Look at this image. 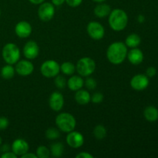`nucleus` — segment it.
Wrapping results in <instances>:
<instances>
[{
	"label": "nucleus",
	"instance_id": "obj_1",
	"mask_svg": "<svg viewBox=\"0 0 158 158\" xmlns=\"http://www.w3.org/2000/svg\"><path fill=\"white\" fill-rule=\"evenodd\" d=\"M127 52V46L125 43L122 42H115L108 46L106 57L110 63L114 65H119L126 60Z\"/></svg>",
	"mask_w": 158,
	"mask_h": 158
},
{
	"label": "nucleus",
	"instance_id": "obj_2",
	"mask_svg": "<svg viewBox=\"0 0 158 158\" xmlns=\"http://www.w3.org/2000/svg\"><path fill=\"white\" fill-rule=\"evenodd\" d=\"M109 25L111 29L116 32L123 30L128 24V15L124 10L115 9L111 10L109 15Z\"/></svg>",
	"mask_w": 158,
	"mask_h": 158
},
{
	"label": "nucleus",
	"instance_id": "obj_3",
	"mask_svg": "<svg viewBox=\"0 0 158 158\" xmlns=\"http://www.w3.org/2000/svg\"><path fill=\"white\" fill-rule=\"evenodd\" d=\"M56 124L62 132L69 133L74 131L77 125V120L73 115L69 113H60L56 117Z\"/></svg>",
	"mask_w": 158,
	"mask_h": 158
},
{
	"label": "nucleus",
	"instance_id": "obj_4",
	"mask_svg": "<svg viewBox=\"0 0 158 158\" xmlns=\"http://www.w3.org/2000/svg\"><path fill=\"white\" fill-rule=\"evenodd\" d=\"M2 56L7 64H15L21 56L19 48L15 43H6L2 50Z\"/></svg>",
	"mask_w": 158,
	"mask_h": 158
},
{
	"label": "nucleus",
	"instance_id": "obj_5",
	"mask_svg": "<svg viewBox=\"0 0 158 158\" xmlns=\"http://www.w3.org/2000/svg\"><path fill=\"white\" fill-rule=\"evenodd\" d=\"M96 69V63L92 58L88 56L80 59L76 65V70L82 77L92 75Z\"/></svg>",
	"mask_w": 158,
	"mask_h": 158
},
{
	"label": "nucleus",
	"instance_id": "obj_6",
	"mask_svg": "<svg viewBox=\"0 0 158 158\" xmlns=\"http://www.w3.org/2000/svg\"><path fill=\"white\" fill-rule=\"evenodd\" d=\"M60 72V65L53 60L45 61L40 66V73L46 78H52Z\"/></svg>",
	"mask_w": 158,
	"mask_h": 158
},
{
	"label": "nucleus",
	"instance_id": "obj_7",
	"mask_svg": "<svg viewBox=\"0 0 158 158\" xmlns=\"http://www.w3.org/2000/svg\"><path fill=\"white\" fill-rule=\"evenodd\" d=\"M55 15V7L51 2H43L38 9V16L43 22H49Z\"/></svg>",
	"mask_w": 158,
	"mask_h": 158
},
{
	"label": "nucleus",
	"instance_id": "obj_8",
	"mask_svg": "<svg viewBox=\"0 0 158 158\" xmlns=\"http://www.w3.org/2000/svg\"><path fill=\"white\" fill-rule=\"evenodd\" d=\"M88 35L95 40H100L103 38L105 35V29L101 23L97 21L89 22L86 27Z\"/></svg>",
	"mask_w": 158,
	"mask_h": 158
},
{
	"label": "nucleus",
	"instance_id": "obj_9",
	"mask_svg": "<svg viewBox=\"0 0 158 158\" xmlns=\"http://www.w3.org/2000/svg\"><path fill=\"white\" fill-rule=\"evenodd\" d=\"M15 73L23 77H27L31 75L34 70V66L31 61L28 60H19L15 63Z\"/></svg>",
	"mask_w": 158,
	"mask_h": 158
},
{
	"label": "nucleus",
	"instance_id": "obj_10",
	"mask_svg": "<svg viewBox=\"0 0 158 158\" xmlns=\"http://www.w3.org/2000/svg\"><path fill=\"white\" fill-rule=\"evenodd\" d=\"M66 136V143L70 148L77 149L83 146L84 143V137L80 132L78 131H70L67 133Z\"/></svg>",
	"mask_w": 158,
	"mask_h": 158
},
{
	"label": "nucleus",
	"instance_id": "obj_11",
	"mask_svg": "<svg viewBox=\"0 0 158 158\" xmlns=\"http://www.w3.org/2000/svg\"><path fill=\"white\" fill-rule=\"evenodd\" d=\"M149 85V77L144 74H137L131 80V86L134 90L142 91Z\"/></svg>",
	"mask_w": 158,
	"mask_h": 158
},
{
	"label": "nucleus",
	"instance_id": "obj_12",
	"mask_svg": "<svg viewBox=\"0 0 158 158\" xmlns=\"http://www.w3.org/2000/svg\"><path fill=\"white\" fill-rule=\"evenodd\" d=\"M40 54V47L37 43L33 40L26 42L23 47V55L27 60H34Z\"/></svg>",
	"mask_w": 158,
	"mask_h": 158
},
{
	"label": "nucleus",
	"instance_id": "obj_13",
	"mask_svg": "<svg viewBox=\"0 0 158 158\" xmlns=\"http://www.w3.org/2000/svg\"><path fill=\"white\" fill-rule=\"evenodd\" d=\"M49 105L52 110L56 112L61 110L64 105V97L63 94L58 91L52 93L49 97Z\"/></svg>",
	"mask_w": 158,
	"mask_h": 158
},
{
	"label": "nucleus",
	"instance_id": "obj_14",
	"mask_svg": "<svg viewBox=\"0 0 158 158\" xmlns=\"http://www.w3.org/2000/svg\"><path fill=\"white\" fill-rule=\"evenodd\" d=\"M11 150L18 157L23 155L29 150V145L26 140L22 138L15 139L11 145Z\"/></svg>",
	"mask_w": 158,
	"mask_h": 158
},
{
	"label": "nucleus",
	"instance_id": "obj_15",
	"mask_svg": "<svg viewBox=\"0 0 158 158\" xmlns=\"http://www.w3.org/2000/svg\"><path fill=\"white\" fill-rule=\"evenodd\" d=\"M32 26L27 21H20L15 25V32L19 38L25 39L29 37L32 33Z\"/></svg>",
	"mask_w": 158,
	"mask_h": 158
},
{
	"label": "nucleus",
	"instance_id": "obj_16",
	"mask_svg": "<svg viewBox=\"0 0 158 158\" xmlns=\"http://www.w3.org/2000/svg\"><path fill=\"white\" fill-rule=\"evenodd\" d=\"M127 58L133 65H139L143 62V53L138 48H133L127 52Z\"/></svg>",
	"mask_w": 158,
	"mask_h": 158
},
{
	"label": "nucleus",
	"instance_id": "obj_17",
	"mask_svg": "<svg viewBox=\"0 0 158 158\" xmlns=\"http://www.w3.org/2000/svg\"><path fill=\"white\" fill-rule=\"evenodd\" d=\"M84 86V80L81 76H72L67 80V86L70 90L77 91Z\"/></svg>",
	"mask_w": 158,
	"mask_h": 158
},
{
	"label": "nucleus",
	"instance_id": "obj_18",
	"mask_svg": "<svg viewBox=\"0 0 158 158\" xmlns=\"http://www.w3.org/2000/svg\"><path fill=\"white\" fill-rule=\"evenodd\" d=\"M75 100L80 105H86L91 101V95L88 90L80 89L76 91Z\"/></svg>",
	"mask_w": 158,
	"mask_h": 158
},
{
	"label": "nucleus",
	"instance_id": "obj_19",
	"mask_svg": "<svg viewBox=\"0 0 158 158\" xmlns=\"http://www.w3.org/2000/svg\"><path fill=\"white\" fill-rule=\"evenodd\" d=\"M111 10L112 9L109 5L101 2L97 5L94 8V14L98 18H105L106 16H109Z\"/></svg>",
	"mask_w": 158,
	"mask_h": 158
},
{
	"label": "nucleus",
	"instance_id": "obj_20",
	"mask_svg": "<svg viewBox=\"0 0 158 158\" xmlns=\"http://www.w3.org/2000/svg\"><path fill=\"white\" fill-rule=\"evenodd\" d=\"M143 116L148 121H157L158 120V110L154 106H148L143 111Z\"/></svg>",
	"mask_w": 158,
	"mask_h": 158
},
{
	"label": "nucleus",
	"instance_id": "obj_21",
	"mask_svg": "<svg viewBox=\"0 0 158 158\" xmlns=\"http://www.w3.org/2000/svg\"><path fill=\"white\" fill-rule=\"evenodd\" d=\"M141 43V39L137 34L132 33L130 34L125 40V44L127 46V48H137Z\"/></svg>",
	"mask_w": 158,
	"mask_h": 158
},
{
	"label": "nucleus",
	"instance_id": "obj_22",
	"mask_svg": "<svg viewBox=\"0 0 158 158\" xmlns=\"http://www.w3.org/2000/svg\"><path fill=\"white\" fill-rule=\"evenodd\" d=\"M15 73V69L12 65L11 64H6V66H3L0 71V74L1 77H2L4 80H11L13 78Z\"/></svg>",
	"mask_w": 158,
	"mask_h": 158
},
{
	"label": "nucleus",
	"instance_id": "obj_23",
	"mask_svg": "<svg viewBox=\"0 0 158 158\" xmlns=\"http://www.w3.org/2000/svg\"><path fill=\"white\" fill-rule=\"evenodd\" d=\"M50 154L53 157H60L64 152V146L60 142H56L51 144Z\"/></svg>",
	"mask_w": 158,
	"mask_h": 158
},
{
	"label": "nucleus",
	"instance_id": "obj_24",
	"mask_svg": "<svg viewBox=\"0 0 158 158\" xmlns=\"http://www.w3.org/2000/svg\"><path fill=\"white\" fill-rule=\"evenodd\" d=\"M60 71L66 76H72L76 71V66L71 62H64L60 65Z\"/></svg>",
	"mask_w": 158,
	"mask_h": 158
},
{
	"label": "nucleus",
	"instance_id": "obj_25",
	"mask_svg": "<svg viewBox=\"0 0 158 158\" xmlns=\"http://www.w3.org/2000/svg\"><path fill=\"white\" fill-rule=\"evenodd\" d=\"M94 135L96 139L100 140L105 138L106 136V129L103 125L99 124L94 127Z\"/></svg>",
	"mask_w": 158,
	"mask_h": 158
},
{
	"label": "nucleus",
	"instance_id": "obj_26",
	"mask_svg": "<svg viewBox=\"0 0 158 158\" xmlns=\"http://www.w3.org/2000/svg\"><path fill=\"white\" fill-rule=\"evenodd\" d=\"M46 137L50 140H54L58 139L60 137V130L55 127H49L46 131Z\"/></svg>",
	"mask_w": 158,
	"mask_h": 158
},
{
	"label": "nucleus",
	"instance_id": "obj_27",
	"mask_svg": "<svg viewBox=\"0 0 158 158\" xmlns=\"http://www.w3.org/2000/svg\"><path fill=\"white\" fill-rule=\"evenodd\" d=\"M35 154L39 158H48L50 156V150L44 145H40L37 148Z\"/></svg>",
	"mask_w": 158,
	"mask_h": 158
},
{
	"label": "nucleus",
	"instance_id": "obj_28",
	"mask_svg": "<svg viewBox=\"0 0 158 158\" xmlns=\"http://www.w3.org/2000/svg\"><path fill=\"white\" fill-rule=\"evenodd\" d=\"M54 83H55L56 86L60 89H64L67 86V81H66V78L63 76L59 75V74L55 77Z\"/></svg>",
	"mask_w": 158,
	"mask_h": 158
},
{
	"label": "nucleus",
	"instance_id": "obj_29",
	"mask_svg": "<svg viewBox=\"0 0 158 158\" xmlns=\"http://www.w3.org/2000/svg\"><path fill=\"white\" fill-rule=\"evenodd\" d=\"M84 85L87 88V89H89V90H94V89H95L97 88V83L94 78L87 77V78L84 81Z\"/></svg>",
	"mask_w": 158,
	"mask_h": 158
},
{
	"label": "nucleus",
	"instance_id": "obj_30",
	"mask_svg": "<svg viewBox=\"0 0 158 158\" xmlns=\"http://www.w3.org/2000/svg\"><path fill=\"white\" fill-rule=\"evenodd\" d=\"M104 99V97H103V94H101V93H95L92 95L91 97V101L93 102L95 104H99V103H102Z\"/></svg>",
	"mask_w": 158,
	"mask_h": 158
},
{
	"label": "nucleus",
	"instance_id": "obj_31",
	"mask_svg": "<svg viewBox=\"0 0 158 158\" xmlns=\"http://www.w3.org/2000/svg\"><path fill=\"white\" fill-rule=\"evenodd\" d=\"M9 120L5 117H0V131H4L9 127Z\"/></svg>",
	"mask_w": 158,
	"mask_h": 158
},
{
	"label": "nucleus",
	"instance_id": "obj_32",
	"mask_svg": "<svg viewBox=\"0 0 158 158\" xmlns=\"http://www.w3.org/2000/svg\"><path fill=\"white\" fill-rule=\"evenodd\" d=\"M157 74V69L154 66H150L146 70V76L148 77H154Z\"/></svg>",
	"mask_w": 158,
	"mask_h": 158
},
{
	"label": "nucleus",
	"instance_id": "obj_33",
	"mask_svg": "<svg viewBox=\"0 0 158 158\" xmlns=\"http://www.w3.org/2000/svg\"><path fill=\"white\" fill-rule=\"evenodd\" d=\"M66 3H67L68 6H69L70 7H77V6H80L82 3L83 0H66Z\"/></svg>",
	"mask_w": 158,
	"mask_h": 158
},
{
	"label": "nucleus",
	"instance_id": "obj_34",
	"mask_svg": "<svg viewBox=\"0 0 158 158\" xmlns=\"http://www.w3.org/2000/svg\"><path fill=\"white\" fill-rule=\"evenodd\" d=\"M77 158H94V156L89 152H80L76 156Z\"/></svg>",
	"mask_w": 158,
	"mask_h": 158
},
{
	"label": "nucleus",
	"instance_id": "obj_35",
	"mask_svg": "<svg viewBox=\"0 0 158 158\" xmlns=\"http://www.w3.org/2000/svg\"><path fill=\"white\" fill-rule=\"evenodd\" d=\"M2 158H16L17 156L14 154L13 152H11V151H8V152L3 153L1 155Z\"/></svg>",
	"mask_w": 158,
	"mask_h": 158
},
{
	"label": "nucleus",
	"instance_id": "obj_36",
	"mask_svg": "<svg viewBox=\"0 0 158 158\" xmlns=\"http://www.w3.org/2000/svg\"><path fill=\"white\" fill-rule=\"evenodd\" d=\"M22 158H37V156L35 154H33V153H29L26 152V154H24L23 155L21 156Z\"/></svg>",
	"mask_w": 158,
	"mask_h": 158
},
{
	"label": "nucleus",
	"instance_id": "obj_37",
	"mask_svg": "<svg viewBox=\"0 0 158 158\" xmlns=\"http://www.w3.org/2000/svg\"><path fill=\"white\" fill-rule=\"evenodd\" d=\"M11 147L9 144H3L1 146V151L2 153L8 152V151H10Z\"/></svg>",
	"mask_w": 158,
	"mask_h": 158
},
{
	"label": "nucleus",
	"instance_id": "obj_38",
	"mask_svg": "<svg viewBox=\"0 0 158 158\" xmlns=\"http://www.w3.org/2000/svg\"><path fill=\"white\" fill-rule=\"evenodd\" d=\"M66 0H52V3L56 6H60L65 2Z\"/></svg>",
	"mask_w": 158,
	"mask_h": 158
},
{
	"label": "nucleus",
	"instance_id": "obj_39",
	"mask_svg": "<svg viewBox=\"0 0 158 158\" xmlns=\"http://www.w3.org/2000/svg\"><path fill=\"white\" fill-rule=\"evenodd\" d=\"M29 1L31 3H32V4L40 5V4H41V3L44 2L45 0H29Z\"/></svg>",
	"mask_w": 158,
	"mask_h": 158
},
{
	"label": "nucleus",
	"instance_id": "obj_40",
	"mask_svg": "<svg viewBox=\"0 0 158 158\" xmlns=\"http://www.w3.org/2000/svg\"><path fill=\"white\" fill-rule=\"evenodd\" d=\"M137 21L139 23H143L145 21V17L143 15H139L137 17Z\"/></svg>",
	"mask_w": 158,
	"mask_h": 158
},
{
	"label": "nucleus",
	"instance_id": "obj_41",
	"mask_svg": "<svg viewBox=\"0 0 158 158\" xmlns=\"http://www.w3.org/2000/svg\"><path fill=\"white\" fill-rule=\"evenodd\" d=\"M93 1L96 2L97 3H101V2H105L106 0H93Z\"/></svg>",
	"mask_w": 158,
	"mask_h": 158
},
{
	"label": "nucleus",
	"instance_id": "obj_42",
	"mask_svg": "<svg viewBox=\"0 0 158 158\" xmlns=\"http://www.w3.org/2000/svg\"><path fill=\"white\" fill-rule=\"evenodd\" d=\"M2 137H0V146L2 145Z\"/></svg>",
	"mask_w": 158,
	"mask_h": 158
},
{
	"label": "nucleus",
	"instance_id": "obj_43",
	"mask_svg": "<svg viewBox=\"0 0 158 158\" xmlns=\"http://www.w3.org/2000/svg\"><path fill=\"white\" fill-rule=\"evenodd\" d=\"M0 16H1V9H0Z\"/></svg>",
	"mask_w": 158,
	"mask_h": 158
}]
</instances>
